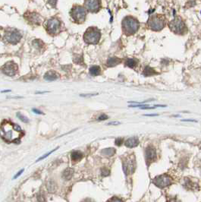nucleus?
I'll use <instances>...</instances> for the list:
<instances>
[{
    "label": "nucleus",
    "mask_w": 201,
    "mask_h": 202,
    "mask_svg": "<svg viewBox=\"0 0 201 202\" xmlns=\"http://www.w3.org/2000/svg\"><path fill=\"white\" fill-rule=\"evenodd\" d=\"M25 132L19 125L5 120L0 125V137L8 143L19 144Z\"/></svg>",
    "instance_id": "f257e3e1"
},
{
    "label": "nucleus",
    "mask_w": 201,
    "mask_h": 202,
    "mask_svg": "<svg viewBox=\"0 0 201 202\" xmlns=\"http://www.w3.org/2000/svg\"><path fill=\"white\" fill-rule=\"evenodd\" d=\"M139 28V23L132 17H126L122 21V30L126 35H131L136 33Z\"/></svg>",
    "instance_id": "f03ea898"
},
{
    "label": "nucleus",
    "mask_w": 201,
    "mask_h": 202,
    "mask_svg": "<svg viewBox=\"0 0 201 202\" xmlns=\"http://www.w3.org/2000/svg\"><path fill=\"white\" fill-rule=\"evenodd\" d=\"M100 37L101 33L97 28L90 27L84 33V40L88 44H97L100 41Z\"/></svg>",
    "instance_id": "7ed1b4c3"
},
{
    "label": "nucleus",
    "mask_w": 201,
    "mask_h": 202,
    "mask_svg": "<svg viewBox=\"0 0 201 202\" xmlns=\"http://www.w3.org/2000/svg\"><path fill=\"white\" fill-rule=\"evenodd\" d=\"M87 15L86 9L84 7L77 5L72 8L71 11V16L74 21L77 23H82L85 21Z\"/></svg>",
    "instance_id": "20e7f679"
},
{
    "label": "nucleus",
    "mask_w": 201,
    "mask_h": 202,
    "mask_svg": "<svg viewBox=\"0 0 201 202\" xmlns=\"http://www.w3.org/2000/svg\"><path fill=\"white\" fill-rule=\"evenodd\" d=\"M152 183L160 189H163L172 183V179L167 174H163L154 178L152 180Z\"/></svg>",
    "instance_id": "39448f33"
},
{
    "label": "nucleus",
    "mask_w": 201,
    "mask_h": 202,
    "mask_svg": "<svg viewBox=\"0 0 201 202\" xmlns=\"http://www.w3.org/2000/svg\"><path fill=\"white\" fill-rule=\"evenodd\" d=\"M22 37L21 33L15 29H10L9 31H7L5 33V40L7 42L11 44H16L18 43Z\"/></svg>",
    "instance_id": "423d86ee"
},
{
    "label": "nucleus",
    "mask_w": 201,
    "mask_h": 202,
    "mask_svg": "<svg viewBox=\"0 0 201 202\" xmlns=\"http://www.w3.org/2000/svg\"><path fill=\"white\" fill-rule=\"evenodd\" d=\"M165 21L164 19L159 18L157 15L152 16L148 21V26L149 27L155 31H161L162 29L165 27Z\"/></svg>",
    "instance_id": "0eeeda50"
},
{
    "label": "nucleus",
    "mask_w": 201,
    "mask_h": 202,
    "mask_svg": "<svg viewBox=\"0 0 201 202\" xmlns=\"http://www.w3.org/2000/svg\"><path fill=\"white\" fill-rule=\"evenodd\" d=\"M169 27L172 31L177 34H183L186 31V26L183 21L180 18H175L169 24Z\"/></svg>",
    "instance_id": "6e6552de"
},
{
    "label": "nucleus",
    "mask_w": 201,
    "mask_h": 202,
    "mask_svg": "<svg viewBox=\"0 0 201 202\" xmlns=\"http://www.w3.org/2000/svg\"><path fill=\"white\" fill-rule=\"evenodd\" d=\"M135 158L134 156L128 157L124 161H123V169L125 175H128L129 173L132 174L135 170Z\"/></svg>",
    "instance_id": "1a4fd4ad"
},
{
    "label": "nucleus",
    "mask_w": 201,
    "mask_h": 202,
    "mask_svg": "<svg viewBox=\"0 0 201 202\" xmlns=\"http://www.w3.org/2000/svg\"><path fill=\"white\" fill-rule=\"evenodd\" d=\"M61 23L57 18H51L47 22V30L50 34H56L59 31Z\"/></svg>",
    "instance_id": "9d476101"
},
{
    "label": "nucleus",
    "mask_w": 201,
    "mask_h": 202,
    "mask_svg": "<svg viewBox=\"0 0 201 202\" xmlns=\"http://www.w3.org/2000/svg\"><path fill=\"white\" fill-rule=\"evenodd\" d=\"M18 67L16 63L13 62H7L6 64H5L2 68V72L8 76H14L18 72Z\"/></svg>",
    "instance_id": "9b49d317"
},
{
    "label": "nucleus",
    "mask_w": 201,
    "mask_h": 202,
    "mask_svg": "<svg viewBox=\"0 0 201 202\" xmlns=\"http://www.w3.org/2000/svg\"><path fill=\"white\" fill-rule=\"evenodd\" d=\"M85 9L91 12H97L100 8V0H85Z\"/></svg>",
    "instance_id": "f8f14e48"
},
{
    "label": "nucleus",
    "mask_w": 201,
    "mask_h": 202,
    "mask_svg": "<svg viewBox=\"0 0 201 202\" xmlns=\"http://www.w3.org/2000/svg\"><path fill=\"white\" fill-rule=\"evenodd\" d=\"M145 157H146V164L148 165V166L151 163H152L156 160V150H155L154 147L150 145V146L146 147Z\"/></svg>",
    "instance_id": "ddd939ff"
},
{
    "label": "nucleus",
    "mask_w": 201,
    "mask_h": 202,
    "mask_svg": "<svg viewBox=\"0 0 201 202\" xmlns=\"http://www.w3.org/2000/svg\"><path fill=\"white\" fill-rule=\"evenodd\" d=\"M60 75L55 71H49L45 74L44 79L48 81H53L57 80L59 78Z\"/></svg>",
    "instance_id": "4468645a"
},
{
    "label": "nucleus",
    "mask_w": 201,
    "mask_h": 202,
    "mask_svg": "<svg viewBox=\"0 0 201 202\" xmlns=\"http://www.w3.org/2000/svg\"><path fill=\"white\" fill-rule=\"evenodd\" d=\"M124 144L128 148H133V147H135L139 144V140H138V138L137 137H133V138H129V139L126 141Z\"/></svg>",
    "instance_id": "2eb2a0df"
},
{
    "label": "nucleus",
    "mask_w": 201,
    "mask_h": 202,
    "mask_svg": "<svg viewBox=\"0 0 201 202\" xmlns=\"http://www.w3.org/2000/svg\"><path fill=\"white\" fill-rule=\"evenodd\" d=\"M121 62H122V60L120 59L119 58L111 57L107 60L106 64H107L108 67H114L115 65H117L120 64Z\"/></svg>",
    "instance_id": "dca6fc26"
},
{
    "label": "nucleus",
    "mask_w": 201,
    "mask_h": 202,
    "mask_svg": "<svg viewBox=\"0 0 201 202\" xmlns=\"http://www.w3.org/2000/svg\"><path fill=\"white\" fill-rule=\"evenodd\" d=\"M73 174L74 169H71V168H68L62 173V178L65 180H70L71 177L73 176Z\"/></svg>",
    "instance_id": "f3484780"
},
{
    "label": "nucleus",
    "mask_w": 201,
    "mask_h": 202,
    "mask_svg": "<svg viewBox=\"0 0 201 202\" xmlns=\"http://www.w3.org/2000/svg\"><path fill=\"white\" fill-rule=\"evenodd\" d=\"M83 158V153L80 151H74L71 153V160L74 162L80 161Z\"/></svg>",
    "instance_id": "a211bd4d"
},
{
    "label": "nucleus",
    "mask_w": 201,
    "mask_h": 202,
    "mask_svg": "<svg viewBox=\"0 0 201 202\" xmlns=\"http://www.w3.org/2000/svg\"><path fill=\"white\" fill-rule=\"evenodd\" d=\"M156 74L157 72L156 71V70L150 66L146 67V68L144 69V72H143V75H144V76H148V77L149 76L155 75H156Z\"/></svg>",
    "instance_id": "6ab92c4d"
},
{
    "label": "nucleus",
    "mask_w": 201,
    "mask_h": 202,
    "mask_svg": "<svg viewBox=\"0 0 201 202\" xmlns=\"http://www.w3.org/2000/svg\"><path fill=\"white\" fill-rule=\"evenodd\" d=\"M90 73H91V75L97 76L101 73V69L99 66H97V65L92 66L90 69Z\"/></svg>",
    "instance_id": "aec40b11"
},
{
    "label": "nucleus",
    "mask_w": 201,
    "mask_h": 202,
    "mask_svg": "<svg viewBox=\"0 0 201 202\" xmlns=\"http://www.w3.org/2000/svg\"><path fill=\"white\" fill-rule=\"evenodd\" d=\"M102 153L105 156H108V157H112L115 153V149L110 147V148H106L102 151Z\"/></svg>",
    "instance_id": "412c9836"
},
{
    "label": "nucleus",
    "mask_w": 201,
    "mask_h": 202,
    "mask_svg": "<svg viewBox=\"0 0 201 202\" xmlns=\"http://www.w3.org/2000/svg\"><path fill=\"white\" fill-rule=\"evenodd\" d=\"M125 65L128 67H129V68L133 69V68H134V67L136 66L137 62H136L134 59H128L126 60Z\"/></svg>",
    "instance_id": "4be33fe9"
},
{
    "label": "nucleus",
    "mask_w": 201,
    "mask_h": 202,
    "mask_svg": "<svg viewBox=\"0 0 201 202\" xmlns=\"http://www.w3.org/2000/svg\"><path fill=\"white\" fill-rule=\"evenodd\" d=\"M17 116H18V119H19L21 122H25V123H27V122H29L28 119H27L26 116H25V115H23L21 113H17Z\"/></svg>",
    "instance_id": "5701e85b"
},
{
    "label": "nucleus",
    "mask_w": 201,
    "mask_h": 202,
    "mask_svg": "<svg viewBox=\"0 0 201 202\" xmlns=\"http://www.w3.org/2000/svg\"><path fill=\"white\" fill-rule=\"evenodd\" d=\"M57 149H59V147H56V148H55V149H53V151H49V153H45L44 155H43V156H42V157H40L39 158V159H38V160H37V161H36V162H38V161H40V160H44L45 158H47V157H48V156L49 155V154H51V153H53V152H54V151H56V150H57Z\"/></svg>",
    "instance_id": "b1692460"
},
{
    "label": "nucleus",
    "mask_w": 201,
    "mask_h": 202,
    "mask_svg": "<svg viewBox=\"0 0 201 202\" xmlns=\"http://www.w3.org/2000/svg\"><path fill=\"white\" fill-rule=\"evenodd\" d=\"M47 188L49 189V191L50 192H54L55 191V183L54 182H49L48 185H47Z\"/></svg>",
    "instance_id": "393cba45"
},
{
    "label": "nucleus",
    "mask_w": 201,
    "mask_h": 202,
    "mask_svg": "<svg viewBox=\"0 0 201 202\" xmlns=\"http://www.w3.org/2000/svg\"><path fill=\"white\" fill-rule=\"evenodd\" d=\"M42 44L43 43L39 40H35L33 41V45L35 47H37V48H40V47H42Z\"/></svg>",
    "instance_id": "a878e982"
},
{
    "label": "nucleus",
    "mask_w": 201,
    "mask_h": 202,
    "mask_svg": "<svg viewBox=\"0 0 201 202\" xmlns=\"http://www.w3.org/2000/svg\"><path fill=\"white\" fill-rule=\"evenodd\" d=\"M123 141H124L123 138H117V139L115 140V144H116L117 146H121V145L122 144V143H123Z\"/></svg>",
    "instance_id": "bb28decb"
},
{
    "label": "nucleus",
    "mask_w": 201,
    "mask_h": 202,
    "mask_svg": "<svg viewBox=\"0 0 201 202\" xmlns=\"http://www.w3.org/2000/svg\"><path fill=\"white\" fill-rule=\"evenodd\" d=\"M108 119V117L107 115H105V114H102V115H101L100 117L98 118V120H99V121H102V120H106Z\"/></svg>",
    "instance_id": "cd10ccee"
},
{
    "label": "nucleus",
    "mask_w": 201,
    "mask_h": 202,
    "mask_svg": "<svg viewBox=\"0 0 201 202\" xmlns=\"http://www.w3.org/2000/svg\"><path fill=\"white\" fill-rule=\"evenodd\" d=\"M102 175H103V176H107V175H109V171H108V169H103L102 170Z\"/></svg>",
    "instance_id": "c85d7f7f"
},
{
    "label": "nucleus",
    "mask_w": 201,
    "mask_h": 202,
    "mask_svg": "<svg viewBox=\"0 0 201 202\" xmlns=\"http://www.w3.org/2000/svg\"><path fill=\"white\" fill-rule=\"evenodd\" d=\"M24 171H25V169H21L20 171L18 172V173H17V174H16V175H15V176H14V179H17L18 177H19V176H20V175H21V174H22V173Z\"/></svg>",
    "instance_id": "c756f323"
},
{
    "label": "nucleus",
    "mask_w": 201,
    "mask_h": 202,
    "mask_svg": "<svg viewBox=\"0 0 201 202\" xmlns=\"http://www.w3.org/2000/svg\"><path fill=\"white\" fill-rule=\"evenodd\" d=\"M57 0H48V2L52 5V6H55Z\"/></svg>",
    "instance_id": "7c9ffc66"
},
{
    "label": "nucleus",
    "mask_w": 201,
    "mask_h": 202,
    "mask_svg": "<svg viewBox=\"0 0 201 202\" xmlns=\"http://www.w3.org/2000/svg\"><path fill=\"white\" fill-rule=\"evenodd\" d=\"M33 112L34 113L36 114H39V115H42L43 112L40 111V110H39V109H33Z\"/></svg>",
    "instance_id": "2f4dec72"
},
{
    "label": "nucleus",
    "mask_w": 201,
    "mask_h": 202,
    "mask_svg": "<svg viewBox=\"0 0 201 202\" xmlns=\"http://www.w3.org/2000/svg\"><path fill=\"white\" fill-rule=\"evenodd\" d=\"M98 93H94V94H81V97H92V96L97 95Z\"/></svg>",
    "instance_id": "473e14b6"
},
{
    "label": "nucleus",
    "mask_w": 201,
    "mask_h": 202,
    "mask_svg": "<svg viewBox=\"0 0 201 202\" xmlns=\"http://www.w3.org/2000/svg\"><path fill=\"white\" fill-rule=\"evenodd\" d=\"M122 200H121V199H118V198H115V197L113 198H112V199H110L109 200V201H122Z\"/></svg>",
    "instance_id": "72a5a7b5"
},
{
    "label": "nucleus",
    "mask_w": 201,
    "mask_h": 202,
    "mask_svg": "<svg viewBox=\"0 0 201 202\" xmlns=\"http://www.w3.org/2000/svg\"><path fill=\"white\" fill-rule=\"evenodd\" d=\"M182 122H197V121L196 120H191V119H187V120H185V119H183V120H181Z\"/></svg>",
    "instance_id": "f704fd0d"
},
{
    "label": "nucleus",
    "mask_w": 201,
    "mask_h": 202,
    "mask_svg": "<svg viewBox=\"0 0 201 202\" xmlns=\"http://www.w3.org/2000/svg\"><path fill=\"white\" fill-rule=\"evenodd\" d=\"M118 124H120V122H109V123H108L107 125H118Z\"/></svg>",
    "instance_id": "c9c22d12"
},
{
    "label": "nucleus",
    "mask_w": 201,
    "mask_h": 202,
    "mask_svg": "<svg viewBox=\"0 0 201 202\" xmlns=\"http://www.w3.org/2000/svg\"><path fill=\"white\" fill-rule=\"evenodd\" d=\"M145 115V116H157L158 114H146V115Z\"/></svg>",
    "instance_id": "e433bc0d"
},
{
    "label": "nucleus",
    "mask_w": 201,
    "mask_h": 202,
    "mask_svg": "<svg viewBox=\"0 0 201 202\" xmlns=\"http://www.w3.org/2000/svg\"><path fill=\"white\" fill-rule=\"evenodd\" d=\"M10 90H5V91H2V93H7V92H10Z\"/></svg>",
    "instance_id": "4c0bfd02"
},
{
    "label": "nucleus",
    "mask_w": 201,
    "mask_h": 202,
    "mask_svg": "<svg viewBox=\"0 0 201 202\" xmlns=\"http://www.w3.org/2000/svg\"><path fill=\"white\" fill-rule=\"evenodd\" d=\"M47 93V91H43V92H37V93Z\"/></svg>",
    "instance_id": "58836bf2"
}]
</instances>
